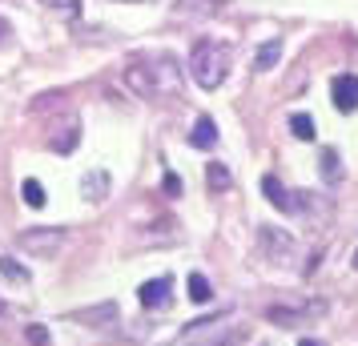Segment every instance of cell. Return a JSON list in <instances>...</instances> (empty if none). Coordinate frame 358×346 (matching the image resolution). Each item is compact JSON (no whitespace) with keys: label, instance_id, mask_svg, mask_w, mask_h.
Masks as SVG:
<instances>
[{"label":"cell","instance_id":"obj_1","mask_svg":"<svg viewBox=\"0 0 358 346\" xmlns=\"http://www.w3.org/2000/svg\"><path fill=\"white\" fill-rule=\"evenodd\" d=\"M125 81L137 97H173L181 89V65L173 52H137L125 65Z\"/></svg>","mask_w":358,"mask_h":346},{"label":"cell","instance_id":"obj_2","mask_svg":"<svg viewBox=\"0 0 358 346\" xmlns=\"http://www.w3.org/2000/svg\"><path fill=\"white\" fill-rule=\"evenodd\" d=\"M229 73V49L222 41H210V36H201L189 52V77H194L201 89H217V85L226 81Z\"/></svg>","mask_w":358,"mask_h":346},{"label":"cell","instance_id":"obj_3","mask_svg":"<svg viewBox=\"0 0 358 346\" xmlns=\"http://www.w3.org/2000/svg\"><path fill=\"white\" fill-rule=\"evenodd\" d=\"M258 246H262V254H266L270 262H290L294 258V238L286 230H278V226H262Z\"/></svg>","mask_w":358,"mask_h":346},{"label":"cell","instance_id":"obj_4","mask_svg":"<svg viewBox=\"0 0 358 346\" xmlns=\"http://www.w3.org/2000/svg\"><path fill=\"white\" fill-rule=\"evenodd\" d=\"M65 242V230H57V226H45V230H29L20 233V250H29V254H41V258H49L57 254Z\"/></svg>","mask_w":358,"mask_h":346},{"label":"cell","instance_id":"obj_5","mask_svg":"<svg viewBox=\"0 0 358 346\" xmlns=\"http://www.w3.org/2000/svg\"><path fill=\"white\" fill-rule=\"evenodd\" d=\"M262 194H266V198H270V206H274V210H282V214H298V210L306 206V201H302L306 194H298V198H294L290 189L274 178V173H266V178H262Z\"/></svg>","mask_w":358,"mask_h":346},{"label":"cell","instance_id":"obj_6","mask_svg":"<svg viewBox=\"0 0 358 346\" xmlns=\"http://www.w3.org/2000/svg\"><path fill=\"white\" fill-rule=\"evenodd\" d=\"M330 97L338 105V113H355L358 109V73H338L330 81Z\"/></svg>","mask_w":358,"mask_h":346},{"label":"cell","instance_id":"obj_7","mask_svg":"<svg viewBox=\"0 0 358 346\" xmlns=\"http://www.w3.org/2000/svg\"><path fill=\"white\" fill-rule=\"evenodd\" d=\"M169 290H173V278L165 274V278H149L137 286V302L145 306V310H157V306H169Z\"/></svg>","mask_w":358,"mask_h":346},{"label":"cell","instance_id":"obj_8","mask_svg":"<svg viewBox=\"0 0 358 346\" xmlns=\"http://www.w3.org/2000/svg\"><path fill=\"white\" fill-rule=\"evenodd\" d=\"M189 145L194 149H213L217 145V125H213V117H197L194 133H189Z\"/></svg>","mask_w":358,"mask_h":346},{"label":"cell","instance_id":"obj_9","mask_svg":"<svg viewBox=\"0 0 358 346\" xmlns=\"http://www.w3.org/2000/svg\"><path fill=\"white\" fill-rule=\"evenodd\" d=\"M278 61H282V41H278V36H270V41L258 49V57H254V69H258V73H270Z\"/></svg>","mask_w":358,"mask_h":346},{"label":"cell","instance_id":"obj_10","mask_svg":"<svg viewBox=\"0 0 358 346\" xmlns=\"http://www.w3.org/2000/svg\"><path fill=\"white\" fill-rule=\"evenodd\" d=\"M81 194H85L89 201H101L105 194H109V173H101V169H93V173H85Z\"/></svg>","mask_w":358,"mask_h":346},{"label":"cell","instance_id":"obj_11","mask_svg":"<svg viewBox=\"0 0 358 346\" xmlns=\"http://www.w3.org/2000/svg\"><path fill=\"white\" fill-rule=\"evenodd\" d=\"M318 169H322V178L330 185L342 182V161H338V149H322V157H318Z\"/></svg>","mask_w":358,"mask_h":346},{"label":"cell","instance_id":"obj_12","mask_svg":"<svg viewBox=\"0 0 358 346\" xmlns=\"http://www.w3.org/2000/svg\"><path fill=\"white\" fill-rule=\"evenodd\" d=\"M185 286H189V298H194L197 306H206V302L213 298V286H210V278H206V274H189V282H185Z\"/></svg>","mask_w":358,"mask_h":346},{"label":"cell","instance_id":"obj_13","mask_svg":"<svg viewBox=\"0 0 358 346\" xmlns=\"http://www.w3.org/2000/svg\"><path fill=\"white\" fill-rule=\"evenodd\" d=\"M206 182H210L213 194H217V189H229V165L210 161V165H206Z\"/></svg>","mask_w":358,"mask_h":346},{"label":"cell","instance_id":"obj_14","mask_svg":"<svg viewBox=\"0 0 358 346\" xmlns=\"http://www.w3.org/2000/svg\"><path fill=\"white\" fill-rule=\"evenodd\" d=\"M290 133L298 141H314V117L310 113H294L290 117Z\"/></svg>","mask_w":358,"mask_h":346},{"label":"cell","instance_id":"obj_15","mask_svg":"<svg viewBox=\"0 0 358 346\" xmlns=\"http://www.w3.org/2000/svg\"><path fill=\"white\" fill-rule=\"evenodd\" d=\"M0 278L4 282H17V286H24L29 282V270L20 262H13V258H0Z\"/></svg>","mask_w":358,"mask_h":346},{"label":"cell","instance_id":"obj_16","mask_svg":"<svg viewBox=\"0 0 358 346\" xmlns=\"http://www.w3.org/2000/svg\"><path fill=\"white\" fill-rule=\"evenodd\" d=\"M20 194H24V206H33V210H41V206H45V185L36 182V178H29V182L20 185Z\"/></svg>","mask_w":358,"mask_h":346},{"label":"cell","instance_id":"obj_17","mask_svg":"<svg viewBox=\"0 0 358 346\" xmlns=\"http://www.w3.org/2000/svg\"><path fill=\"white\" fill-rule=\"evenodd\" d=\"M178 4H181V13H185V17H194V13L210 17V13H217V4H222V0H178Z\"/></svg>","mask_w":358,"mask_h":346},{"label":"cell","instance_id":"obj_18","mask_svg":"<svg viewBox=\"0 0 358 346\" xmlns=\"http://www.w3.org/2000/svg\"><path fill=\"white\" fill-rule=\"evenodd\" d=\"M24 338H29L33 346H49V330L41 326V322H33V326L24 330Z\"/></svg>","mask_w":358,"mask_h":346},{"label":"cell","instance_id":"obj_19","mask_svg":"<svg viewBox=\"0 0 358 346\" xmlns=\"http://www.w3.org/2000/svg\"><path fill=\"white\" fill-rule=\"evenodd\" d=\"M162 189L169 194V198H178V194H181V178H178V173H165V178H162Z\"/></svg>","mask_w":358,"mask_h":346},{"label":"cell","instance_id":"obj_20","mask_svg":"<svg viewBox=\"0 0 358 346\" xmlns=\"http://www.w3.org/2000/svg\"><path fill=\"white\" fill-rule=\"evenodd\" d=\"M302 346H322V343H314V338H302Z\"/></svg>","mask_w":358,"mask_h":346},{"label":"cell","instance_id":"obj_21","mask_svg":"<svg viewBox=\"0 0 358 346\" xmlns=\"http://www.w3.org/2000/svg\"><path fill=\"white\" fill-rule=\"evenodd\" d=\"M0 36H8V24H4V20H0Z\"/></svg>","mask_w":358,"mask_h":346},{"label":"cell","instance_id":"obj_22","mask_svg":"<svg viewBox=\"0 0 358 346\" xmlns=\"http://www.w3.org/2000/svg\"><path fill=\"white\" fill-rule=\"evenodd\" d=\"M355 270H358V250H355Z\"/></svg>","mask_w":358,"mask_h":346},{"label":"cell","instance_id":"obj_23","mask_svg":"<svg viewBox=\"0 0 358 346\" xmlns=\"http://www.w3.org/2000/svg\"><path fill=\"white\" fill-rule=\"evenodd\" d=\"M0 322H4V310H0Z\"/></svg>","mask_w":358,"mask_h":346}]
</instances>
